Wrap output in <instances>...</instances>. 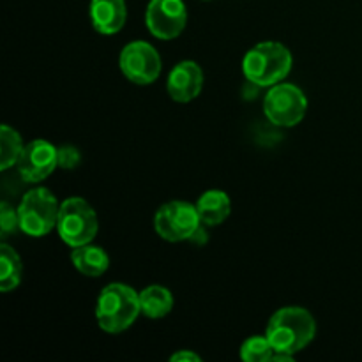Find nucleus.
Instances as JSON below:
<instances>
[{"label": "nucleus", "mask_w": 362, "mask_h": 362, "mask_svg": "<svg viewBox=\"0 0 362 362\" xmlns=\"http://www.w3.org/2000/svg\"><path fill=\"white\" fill-rule=\"evenodd\" d=\"M80 163V152L74 147H60L59 148V166L60 168H76Z\"/></svg>", "instance_id": "nucleus-20"}, {"label": "nucleus", "mask_w": 362, "mask_h": 362, "mask_svg": "<svg viewBox=\"0 0 362 362\" xmlns=\"http://www.w3.org/2000/svg\"><path fill=\"white\" fill-rule=\"evenodd\" d=\"M71 262L78 272L88 276V278H99L110 267V257L106 255V251L99 246H92V244L73 247Z\"/></svg>", "instance_id": "nucleus-14"}, {"label": "nucleus", "mask_w": 362, "mask_h": 362, "mask_svg": "<svg viewBox=\"0 0 362 362\" xmlns=\"http://www.w3.org/2000/svg\"><path fill=\"white\" fill-rule=\"evenodd\" d=\"M170 361L172 362H180V361H189V362H200L202 357L198 356V354L191 352V350H180V352L173 354L172 357H170Z\"/></svg>", "instance_id": "nucleus-21"}, {"label": "nucleus", "mask_w": 362, "mask_h": 362, "mask_svg": "<svg viewBox=\"0 0 362 362\" xmlns=\"http://www.w3.org/2000/svg\"><path fill=\"white\" fill-rule=\"evenodd\" d=\"M23 274L21 258L16 251L6 243L0 244V292L9 293L18 288Z\"/></svg>", "instance_id": "nucleus-16"}, {"label": "nucleus", "mask_w": 362, "mask_h": 362, "mask_svg": "<svg viewBox=\"0 0 362 362\" xmlns=\"http://www.w3.org/2000/svg\"><path fill=\"white\" fill-rule=\"evenodd\" d=\"M57 230L60 239L69 247L90 244L99 232L98 214L83 198H67L60 204Z\"/></svg>", "instance_id": "nucleus-4"}, {"label": "nucleus", "mask_w": 362, "mask_h": 362, "mask_svg": "<svg viewBox=\"0 0 362 362\" xmlns=\"http://www.w3.org/2000/svg\"><path fill=\"white\" fill-rule=\"evenodd\" d=\"M145 23L154 37L170 41L179 37L187 23V9L182 0H151L145 11Z\"/></svg>", "instance_id": "nucleus-9"}, {"label": "nucleus", "mask_w": 362, "mask_h": 362, "mask_svg": "<svg viewBox=\"0 0 362 362\" xmlns=\"http://www.w3.org/2000/svg\"><path fill=\"white\" fill-rule=\"evenodd\" d=\"M308 99L293 83L272 85L264 98V113L278 127H293L304 119Z\"/></svg>", "instance_id": "nucleus-7"}, {"label": "nucleus", "mask_w": 362, "mask_h": 362, "mask_svg": "<svg viewBox=\"0 0 362 362\" xmlns=\"http://www.w3.org/2000/svg\"><path fill=\"white\" fill-rule=\"evenodd\" d=\"M140 313V293L124 283H110L95 303V320L108 334H120L129 329Z\"/></svg>", "instance_id": "nucleus-2"}, {"label": "nucleus", "mask_w": 362, "mask_h": 362, "mask_svg": "<svg viewBox=\"0 0 362 362\" xmlns=\"http://www.w3.org/2000/svg\"><path fill=\"white\" fill-rule=\"evenodd\" d=\"M204 88V71L193 60H182L172 67L166 80L168 95L177 103H189Z\"/></svg>", "instance_id": "nucleus-11"}, {"label": "nucleus", "mask_w": 362, "mask_h": 362, "mask_svg": "<svg viewBox=\"0 0 362 362\" xmlns=\"http://www.w3.org/2000/svg\"><path fill=\"white\" fill-rule=\"evenodd\" d=\"M202 226V218L197 205L189 202L173 200L161 205L154 216V230L168 243L189 240Z\"/></svg>", "instance_id": "nucleus-6"}, {"label": "nucleus", "mask_w": 362, "mask_h": 362, "mask_svg": "<svg viewBox=\"0 0 362 362\" xmlns=\"http://www.w3.org/2000/svg\"><path fill=\"white\" fill-rule=\"evenodd\" d=\"M16 166L25 182H42L59 166V148L46 140H32L23 147Z\"/></svg>", "instance_id": "nucleus-10"}, {"label": "nucleus", "mask_w": 362, "mask_h": 362, "mask_svg": "<svg viewBox=\"0 0 362 362\" xmlns=\"http://www.w3.org/2000/svg\"><path fill=\"white\" fill-rule=\"evenodd\" d=\"M119 66L124 76L136 85H151L161 74V57L152 45L133 41L120 52Z\"/></svg>", "instance_id": "nucleus-8"}, {"label": "nucleus", "mask_w": 362, "mask_h": 362, "mask_svg": "<svg viewBox=\"0 0 362 362\" xmlns=\"http://www.w3.org/2000/svg\"><path fill=\"white\" fill-rule=\"evenodd\" d=\"M60 204L46 187H35L23 194L18 205L20 230L25 235L45 237L59 221Z\"/></svg>", "instance_id": "nucleus-5"}, {"label": "nucleus", "mask_w": 362, "mask_h": 362, "mask_svg": "<svg viewBox=\"0 0 362 362\" xmlns=\"http://www.w3.org/2000/svg\"><path fill=\"white\" fill-rule=\"evenodd\" d=\"M90 20L99 34H117V32L122 30V27L126 25V2H124V0H92Z\"/></svg>", "instance_id": "nucleus-12"}, {"label": "nucleus", "mask_w": 362, "mask_h": 362, "mask_svg": "<svg viewBox=\"0 0 362 362\" xmlns=\"http://www.w3.org/2000/svg\"><path fill=\"white\" fill-rule=\"evenodd\" d=\"M292 71V53L276 41L258 42L243 59V73L257 87H272L285 80Z\"/></svg>", "instance_id": "nucleus-3"}, {"label": "nucleus", "mask_w": 362, "mask_h": 362, "mask_svg": "<svg viewBox=\"0 0 362 362\" xmlns=\"http://www.w3.org/2000/svg\"><path fill=\"white\" fill-rule=\"evenodd\" d=\"M317 334L313 315L300 306H286L276 311L267 324L265 336L271 341L274 354L296 356L306 349Z\"/></svg>", "instance_id": "nucleus-1"}, {"label": "nucleus", "mask_w": 362, "mask_h": 362, "mask_svg": "<svg viewBox=\"0 0 362 362\" xmlns=\"http://www.w3.org/2000/svg\"><path fill=\"white\" fill-rule=\"evenodd\" d=\"M141 313L152 320L165 318L173 310V296L166 286L151 285L140 292Z\"/></svg>", "instance_id": "nucleus-15"}, {"label": "nucleus", "mask_w": 362, "mask_h": 362, "mask_svg": "<svg viewBox=\"0 0 362 362\" xmlns=\"http://www.w3.org/2000/svg\"><path fill=\"white\" fill-rule=\"evenodd\" d=\"M198 214L205 226H218L228 219L232 212V200L228 194L221 189H209L198 198L197 204Z\"/></svg>", "instance_id": "nucleus-13"}, {"label": "nucleus", "mask_w": 362, "mask_h": 362, "mask_svg": "<svg viewBox=\"0 0 362 362\" xmlns=\"http://www.w3.org/2000/svg\"><path fill=\"white\" fill-rule=\"evenodd\" d=\"M20 228V216H18V209H13L9 204L4 202L0 207V230H2V237H9L11 233L16 232Z\"/></svg>", "instance_id": "nucleus-19"}, {"label": "nucleus", "mask_w": 362, "mask_h": 362, "mask_svg": "<svg viewBox=\"0 0 362 362\" xmlns=\"http://www.w3.org/2000/svg\"><path fill=\"white\" fill-rule=\"evenodd\" d=\"M204 223H202V226L200 228L197 230V232H194V235L191 237V243H197V244H204L205 240H207V235H205V228H204Z\"/></svg>", "instance_id": "nucleus-22"}, {"label": "nucleus", "mask_w": 362, "mask_h": 362, "mask_svg": "<svg viewBox=\"0 0 362 362\" xmlns=\"http://www.w3.org/2000/svg\"><path fill=\"white\" fill-rule=\"evenodd\" d=\"M23 147L25 145L21 141L20 133L11 126H7V124H4L0 127V170L2 172L18 165V159L23 152Z\"/></svg>", "instance_id": "nucleus-17"}, {"label": "nucleus", "mask_w": 362, "mask_h": 362, "mask_svg": "<svg viewBox=\"0 0 362 362\" xmlns=\"http://www.w3.org/2000/svg\"><path fill=\"white\" fill-rule=\"evenodd\" d=\"M274 357V349L267 336H251L240 346V359L246 362H269Z\"/></svg>", "instance_id": "nucleus-18"}]
</instances>
